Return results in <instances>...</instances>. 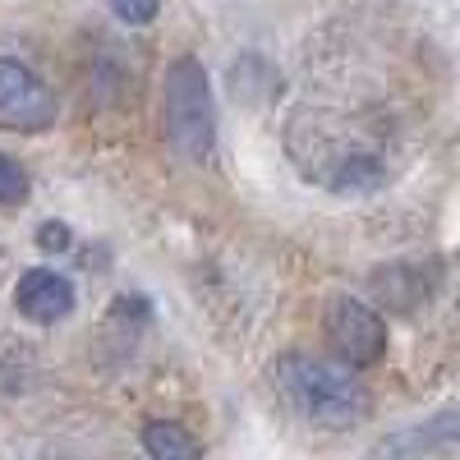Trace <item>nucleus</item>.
I'll use <instances>...</instances> for the list:
<instances>
[{"label": "nucleus", "instance_id": "f257e3e1", "mask_svg": "<svg viewBox=\"0 0 460 460\" xmlns=\"http://www.w3.org/2000/svg\"><path fill=\"white\" fill-rule=\"evenodd\" d=\"M277 377H281V392L290 396V405L304 419L323 424V429H350V424H359V414L368 410V396L359 392V382L345 368L327 364V359L286 355Z\"/></svg>", "mask_w": 460, "mask_h": 460}, {"label": "nucleus", "instance_id": "f03ea898", "mask_svg": "<svg viewBox=\"0 0 460 460\" xmlns=\"http://www.w3.org/2000/svg\"><path fill=\"white\" fill-rule=\"evenodd\" d=\"M166 129L171 147L189 162H203L217 138V111H212V88L208 74L194 56H184L166 74Z\"/></svg>", "mask_w": 460, "mask_h": 460}, {"label": "nucleus", "instance_id": "7ed1b4c3", "mask_svg": "<svg viewBox=\"0 0 460 460\" xmlns=\"http://www.w3.org/2000/svg\"><path fill=\"white\" fill-rule=\"evenodd\" d=\"M56 125V93L19 60H0V129L42 134Z\"/></svg>", "mask_w": 460, "mask_h": 460}, {"label": "nucleus", "instance_id": "20e7f679", "mask_svg": "<svg viewBox=\"0 0 460 460\" xmlns=\"http://www.w3.org/2000/svg\"><path fill=\"white\" fill-rule=\"evenodd\" d=\"M327 336H332V345L341 350V359L350 368H368V364L382 359V350H387V327H382V318L368 309V304L350 299V295L332 299Z\"/></svg>", "mask_w": 460, "mask_h": 460}, {"label": "nucleus", "instance_id": "39448f33", "mask_svg": "<svg viewBox=\"0 0 460 460\" xmlns=\"http://www.w3.org/2000/svg\"><path fill=\"white\" fill-rule=\"evenodd\" d=\"M14 304L32 323H60L74 309V286L60 272H51V267H32L14 286Z\"/></svg>", "mask_w": 460, "mask_h": 460}, {"label": "nucleus", "instance_id": "423d86ee", "mask_svg": "<svg viewBox=\"0 0 460 460\" xmlns=\"http://www.w3.org/2000/svg\"><path fill=\"white\" fill-rule=\"evenodd\" d=\"M143 447H147L152 460H194V456H203L199 438H189L180 424H166V419L143 429Z\"/></svg>", "mask_w": 460, "mask_h": 460}, {"label": "nucleus", "instance_id": "0eeeda50", "mask_svg": "<svg viewBox=\"0 0 460 460\" xmlns=\"http://www.w3.org/2000/svg\"><path fill=\"white\" fill-rule=\"evenodd\" d=\"M23 199H28V171H23L14 157H5V152H0V203L14 208V203H23Z\"/></svg>", "mask_w": 460, "mask_h": 460}, {"label": "nucleus", "instance_id": "6e6552de", "mask_svg": "<svg viewBox=\"0 0 460 460\" xmlns=\"http://www.w3.org/2000/svg\"><path fill=\"white\" fill-rule=\"evenodd\" d=\"M106 5L115 10V19H125V23H152V14H157L162 0H106Z\"/></svg>", "mask_w": 460, "mask_h": 460}, {"label": "nucleus", "instance_id": "1a4fd4ad", "mask_svg": "<svg viewBox=\"0 0 460 460\" xmlns=\"http://www.w3.org/2000/svg\"><path fill=\"white\" fill-rule=\"evenodd\" d=\"M37 244H42L47 253H65V249H69V226H60V221H47L42 230H37Z\"/></svg>", "mask_w": 460, "mask_h": 460}]
</instances>
